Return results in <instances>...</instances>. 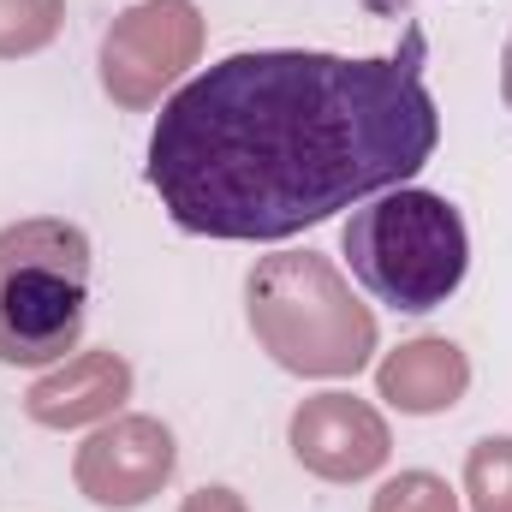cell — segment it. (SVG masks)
I'll return each mask as SVG.
<instances>
[{
  "label": "cell",
  "mask_w": 512,
  "mask_h": 512,
  "mask_svg": "<svg viewBox=\"0 0 512 512\" xmlns=\"http://www.w3.org/2000/svg\"><path fill=\"white\" fill-rule=\"evenodd\" d=\"M256 346L292 376H358L376 358V316L322 251L262 256L245 280Z\"/></svg>",
  "instance_id": "cell-2"
},
{
  "label": "cell",
  "mask_w": 512,
  "mask_h": 512,
  "mask_svg": "<svg viewBox=\"0 0 512 512\" xmlns=\"http://www.w3.org/2000/svg\"><path fill=\"white\" fill-rule=\"evenodd\" d=\"M501 96H507V108H512V36H507V54H501Z\"/></svg>",
  "instance_id": "cell-14"
},
{
  "label": "cell",
  "mask_w": 512,
  "mask_h": 512,
  "mask_svg": "<svg viewBox=\"0 0 512 512\" xmlns=\"http://www.w3.org/2000/svg\"><path fill=\"white\" fill-rule=\"evenodd\" d=\"M90 316V239L60 215L0 227V364H60Z\"/></svg>",
  "instance_id": "cell-4"
},
{
  "label": "cell",
  "mask_w": 512,
  "mask_h": 512,
  "mask_svg": "<svg viewBox=\"0 0 512 512\" xmlns=\"http://www.w3.org/2000/svg\"><path fill=\"white\" fill-rule=\"evenodd\" d=\"M173 465H179V447H173V429L161 417H114L78 447L72 477H78L84 501L108 512H131L149 507L173 483Z\"/></svg>",
  "instance_id": "cell-6"
},
{
  "label": "cell",
  "mask_w": 512,
  "mask_h": 512,
  "mask_svg": "<svg viewBox=\"0 0 512 512\" xmlns=\"http://www.w3.org/2000/svg\"><path fill=\"white\" fill-rule=\"evenodd\" d=\"M126 399H131V364L114 346H96V352H72L54 376H42L24 393V411L42 429H84V423L114 417Z\"/></svg>",
  "instance_id": "cell-8"
},
{
  "label": "cell",
  "mask_w": 512,
  "mask_h": 512,
  "mask_svg": "<svg viewBox=\"0 0 512 512\" xmlns=\"http://www.w3.org/2000/svg\"><path fill=\"white\" fill-rule=\"evenodd\" d=\"M179 512H251V507H245V495H239V489H227V483H209V489L185 495V507H179Z\"/></svg>",
  "instance_id": "cell-13"
},
{
  "label": "cell",
  "mask_w": 512,
  "mask_h": 512,
  "mask_svg": "<svg viewBox=\"0 0 512 512\" xmlns=\"http://www.w3.org/2000/svg\"><path fill=\"white\" fill-rule=\"evenodd\" d=\"M376 387L405 417H435V411H453L465 399L471 358L447 334H423V340H405L399 352H387L382 370H376Z\"/></svg>",
  "instance_id": "cell-9"
},
{
  "label": "cell",
  "mask_w": 512,
  "mask_h": 512,
  "mask_svg": "<svg viewBox=\"0 0 512 512\" xmlns=\"http://www.w3.org/2000/svg\"><path fill=\"white\" fill-rule=\"evenodd\" d=\"M66 24V0H0V60L42 54Z\"/></svg>",
  "instance_id": "cell-10"
},
{
  "label": "cell",
  "mask_w": 512,
  "mask_h": 512,
  "mask_svg": "<svg viewBox=\"0 0 512 512\" xmlns=\"http://www.w3.org/2000/svg\"><path fill=\"white\" fill-rule=\"evenodd\" d=\"M197 54H203L197 0H137L102 36V90L120 108L143 114L161 102V90L185 78V66H197Z\"/></svg>",
  "instance_id": "cell-5"
},
{
  "label": "cell",
  "mask_w": 512,
  "mask_h": 512,
  "mask_svg": "<svg viewBox=\"0 0 512 512\" xmlns=\"http://www.w3.org/2000/svg\"><path fill=\"white\" fill-rule=\"evenodd\" d=\"M292 459L322 477V483H364L376 477L393 453V435H387V417L358 399V393H316L292 411Z\"/></svg>",
  "instance_id": "cell-7"
},
{
  "label": "cell",
  "mask_w": 512,
  "mask_h": 512,
  "mask_svg": "<svg viewBox=\"0 0 512 512\" xmlns=\"http://www.w3.org/2000/svg\"><path fill=\"white\" fill-rule=\"evenodd\" d=\"M441 114L423 30L387 60L251 48L191 78L149 131V191L197 239L280 245L429 167Z\"/></svg>",
  "instance_id": "cell-1"
},
{
  "label": "cell",
  "mask_w": 512,
  "mask_h": 512,
  "mask_svg": "<svg viewBox=\"0 0 512 512\" xmlns=\"http://www.w3.org/2000/svg\"><path fill=\"white\" fill-rule=\"evenodd\" d=\"M340 251L352 262L358 286L405 316L441 310L471 268V239H465L459 209L417 185L364 197L352 221L340 227Z\"/></svg>",
  "instance_id": "cell-3"
},
{
  "label": "cell",
  "mask_w": 512,
  "mask_h": 512,
  "mask_svg": "<svg viewBox=\"0 0 512 512\" xmlns=\"http://www.w3.org/2000/svg\"><path fill=\"white\" fill-rule=\"evenodd\" d=\"M471 512H512V435H483L465 453Z\"/></svg>",
  "instance_id": "cell-11"
},
{
  "label": "cell",
  "mask_w": 512,
  "mask_h": 512,
  "mask_svg": "<svg viewBox=\"0 0 512 512\" xmlns=\"http://www.w3.org/2000/svg\"><path fill=\"white\" fill-rule=\"evenodd\" d=\"M370 512H459V495L435 471H399L393 483L376 489Z\"/></svg>",
  "instance_id": "cell-12"
}]
</instances>
